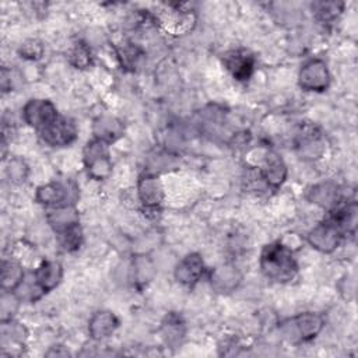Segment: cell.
Returning a JSON list of instances; mask_svg holds the SVG:
<instances>
[{"label":"cell","instance_id":"cell-1","mask_svg":"<svg viewBox=\"0 0 358 358\" xmlns=\"http://www.w3.org/2000/svg\"><path fill=\"white\" fill-rule=\"evenodd\" d=\"M260 267L266 277L275 281H288L296 273V263L288 246L277 243L267 245L260 257Z\"/></svg>","mask_w":358,"mask_h":358},{"label":"cell","instance_id":"cell-2","mask_svg":"<svg viewBox=\"0 0 358 358\" xmlns=\"http://www.w3.org/2000/svg\"><path fill=\"white\" fill-rule=\"evenodd\" d=\"M323 327V320L316 313H301L285 320L281 326L285 338L289 341H308L313 338Z\"/></svg>","mask_w":358,"mask_h":358},{"label":"cell","instance_id":"cell-3","mask_svg":"<svg viewBox=\"0 0 358 358\" xmlns=\"http://www.w3.org/2000/svg\"><path fill=\"white\" fill-rule=\"evenodd\" d=\"M84 164L91 178L96 180L108 178L112 171L108 143L99 138L90 141L84 148Z\"/></svg>","mask_w":358,"mask_h":358},{"label":"cell","instance_id":"cell-4","mask_svg":"<svg viewBox=\"0 0 358 358\" xmlns=\"http://www.w3.org/2000/svg\"><path fill=\"white\" fill-rule=\"evenodd\" d=\"M330 76L324 62L312 59L306 62L299 71V84L308 91H323L327 88Z\"/></svg>","mask_w":358,"mask_h":358},{"label":"cell","instance_id":"cell-5","mask_svg":"<svg viewBox=\"0 0 358 358\" xmlns=\"http://www.w3.org/2000/svg\"><path fill=\"white\" fill-rule=\"evenodd\" d=\"M76 126L71 120L57 116L48 126L39 130L41 137L49 145H67L76 138Z\"/></svg>","mask_w":358,"mask_h":358},{"label":"cell","instance_id":"cell-6","mask_svg":"<svg viewBox=\"0 0 358 358\" xmlns=\"http://www.w3.org/2000/svg\"><path fill=\"white\" fill-rule=\"evenodd\" d=\"M59 116L52 102L45 99H32L24 108V119L28 124L42 130Z\"/></svg>","mask_w":358,"mask_h":358},{"label":"cell","instance_id":"cell-7","mask_svg":"<svg viewBox=\"0 0 358 358\" xmlns=\"http://www.w3.org/2000/svg\"><path fill=\"white\" fill-rule=\"evenodd\" d=\"M341 235L343 234L340 229H337L331 222L323 221L309 232L308 241L315 249L322 252H331L340 243Z\"/></svg>","mask_w":358,"mask_h":358},{"label":"cell","instance_id":"cell-8","mask_svg":"<svg viewBox=\"0 0 358 358\" xmlns=\"http://www.w3.org/2000/svg\"><path fill=\"white\" fill-rule=\"evenodd\" d=\"M224 64L227 69L232 73V76L236 80H246L250 77L253 71V57L249 52L236 49V50H229L224 56Z\"/></svg>","mask_w":358,"mask_h":358},{"label":"cell","instance_id":"cell-9","mask_svg":"<svg viewBox=\"0 0 358 358\" xmlns=\"http://www.w3.org/2000/svg\"><path fill=\"white\" fill-rule=\"evenodd\" d=\"M203 271H204L203 259L199 255L192 253L179 262L175 270V277L182 284L193 285L200 280Z\"/></svg>","mask_w":358,"mask_h":358},{"label":"cell","instance_id":"cell-10","mask_svg":"<svg viewBox=\"0 0 358 358\" xmlns=\"http://www.w3.org/2000/svg\"><path fill=\"white\" fill-rule=\"evenodd\" d=\"M117 323L112 312H96L90 320V333L95 340H102L115 331Z\"/></svg>","mask_w":358,"mask_h":358},{"label":"cell","instance_id":"cell-11","mask_svg":"<svg viewBox=\"0 0 358 358\" xmlns=\"http://www.w3.org/2000/svg\"><path fill=\"white\" fill-rule=\"evenodd\" d=\"M138 197L150 208H155L162 201L164 193L159 182L154 176L141 178L138 182Z\"/></svg>","mask_w":358,"mask_h":358},{"label":"cell","instance_id":"cell-12","mask_svg":"<svg viewBox=\"0 0 358 358\" xmlns=\"http://www.w3.org/2000/svg\"><path fill=\"white\" fill-rule=\"evenodd\" d=\"M262 175H263V179H266V182L274 187L281 185L282 180L285 179V175H287L285 165L275 152L268 151L266 154L264 168L262 171Z\"/></svg>","mask_w":358,"mask_h":358},{"label":"cell","instance_id":"cell-13","mask_svg":"<svg viewBox=\"0 0 358 358\" xmlns=\"http://www.w3.org/2000/svg\"><path fill=\"white\" fill-rule=\"evenodd\" d=\"M62 274L63 270L57 262H43L34 273L36 281L45 292L53 289L59 284V281L62 280Z\"/></svg>","mask_w":358,"mask_h":358},{"label":"cell","instance_id":"cell-14","mask_svg":"<svg viewBox=\"0 0 358 358\" xmlns=\"http://www.w3.org/2000/svg\"><path fill=\"white\" fill-rule=\"evenodd\" d=\"M69 197V189L62 183H49L41 186L36 192V200L45 206H66Z\"/></svg>","mask_w":358,"mask_h":358},{"label":"cell","instance_id":"cell-15","mask_svg":"<svg viewBox=\"0 0 358 358\" xmlns=\"http://www.w3.org/2000/svg\"><path fill=\"white\" fill-rule=\"evenodd\" d=\"M298 150H299V154L303 158H308V159H313V158L320 157L324 147H323V141H322L319 133H316L312 129L305 130L303 134L299 136Z\"/></svg>","mask_w":358,"mask_h":358},{"label":"cell","instance_id":"cell-16","mask_svg":"<svg viewBox=\"0 0 358 358\" xmlns=\"http://www.w3.org/2000/svg\"><path fill=\"white\" fill-rule=\"evenodd\" d=\"M50 225L55 228L56 232H62L73 225L78 224V214L70 206H59L52 210L48 215Z\"/></svg>","mask_w":358,"mask_h":358},{"label":"cell","instance_id":"cell-17","mask_svg":"<svg viewBox=\"0 0 358 358\" xmlns=\"http://www.w3.org/2000/svg\"><path fill=\"white\" fill-rule=\"evenodd\" d=\"M94 131H95L96 138H99L105 143H110L122 136L123 126L117 119L103 116L96 120V123L94 126Z\"/></svg>","mask_w":358,"mask_h":358},{"label":"cell","instance_id":"cell-18","mask_svg":"<svg viewBox=\"0 0 358 358\" xmlns=\"http://www.w3.org/2000/svg\"><path fill=\"white\" fill-rule=\"evenodd\" d=\"M1 280H3V289L14 291L18 287V284L24 280V271L21 266L11 260H3Z\"/></svg>","mask_w":358,"mask_h":358},{"label":"cell","instance_id":"cell-19","mask_svg":"<svg viewBox=\"0 0 358 358\" xmlns=\"http://www.w3.org/2000/svg\"><path fill=\"white\" fill-rule=\"evenodd\" d=\"M312 200L317 204L322 206H336L338 201L337 196V187L329 185V183H322L313 187L312 190Z\"/></svg>","mask_w":358,"mask_h":358},{"label":"cell","instance_id":"cell-20","mask_svg":"<svg viewBox=\"0 0 358 358\" xmlns=\"http://www.w3.org/2000/svg\"><path fill=\"white\" fill-rule=\"evenodd\" d=\"M59 234V242H60V246L64 249V250H74L80 246L81 243V229L77 225H73L62 232H57Z\"/></svg>","mask_w":358,"mask_h":358},{"label":"cell","instance_id":"cell-21","mask_svg":"<svg viewBox=\"0 0 358 358\" xmlns=\"http://www.w3.org/2000/svg\"><path fill=\"white\" fill-rule=\"evenodd\" d=\"M162 329H164V337L166 338L168 343L179 341V338L183 337V323L175 315H171L169 317H166V320L162 324Z\"/></svg>","mask_w":358,"mask_h":358},{"label":"cell","instance_id":"cell-22","mask_svg":"<svg viewBox=\"0 0 358 358\" xmlns=\"http://www.w3.org/2000/svg\"><path fill=\"white\" fill-rule=\"evenodd\" d=\"M91 62V53L84 43H77L71 50V63L80 69L85 67Z\"/></svg>","mask_w":358,"mask_h":358},{"label":"cell","instance_id":"cell-23","mask_svg":"<svg viewBox=\"0 0 358 358\" xmlns=\"http://www.w3.org/2000/svg\"><path fill=\"white\" fill-rule=\"evenodd\" d=\"M20 53L25 57V59H38L42 55V45L36 41H27L21 49Z\"/></svg>","mask_w":358,"mask_h":358},{"label":"cell","instance_id":"cell-24","mask_svg":"<svg viewBox=\"0 0 358 358\" xmlns=\"http://www.w3.org/2000/svg\"><path fill=\"white\" fill-rule=\"evenodd\" d=\"M317 7L319 8L316 10V13L322 20L333 18L337 14V4H334V3H319Z\"/></svg>","mask_w":358,"mask_h":358},{"label":"cell","instance_id":"cell-25","mask_svg":"<svg viewBox=\"0 0 358 358\" xmlns=\"http://www.w3.org/2000/svg\"><path fill=\"white\" fill-rule=\"evenodd\" d=\"M8 171V175L13 178V179H22L24 180V176H25V165L18 161V159H14L11 164H10V168L7 169Z\"/></svg>","mask_w":358,"mask_h":358}]
</instances>
